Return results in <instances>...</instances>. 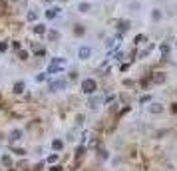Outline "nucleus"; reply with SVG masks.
<instances>
[{
  "label": "nucleus",
  "instance_id": "nucleus-1",
  "mask_svg": "<svg viewBox=\"0 0 177 171\" xmlns=\"http://www.w3.org/2000/svg\"><path fill=\"white\" fill-rule=\"evenodd\" d=\"M80 88H82L84 94H94V92L98 90V82L94 80V78H84L82 84H80Z\"/></svg>",
  "mask_w": 177,
  "mask_h": 171
},
{
  "label": "nucleus",
  "instance_id": "nucleus-2",
  "mask_svg": "<svg viewBox=\"0 0 177 171\" xmlns=\"http://www.w3.org/2000/svg\"><path fill=\"white\" fill-rule=\"evenodd\" d=\"M66 86H68L66 80H56V82H50L48 90H50V92H60V90H64Z\"/></svg>",
  "mask_w": 177,
  "mask_h": 171
},
{
  "label": "nucleus",
  "instance_id": "nucleus-3",
  "mask_svg": "<svg viewBox=\"0 0 177 171\" xmlns=\"http://www.w3.org/2000/svg\"><path fill=\"white\" fill-rule=\"evenodd\" d=\"M90 56H92V48L90 46H82L80 50H78V58H80V60H88Z\"/></svg>",
  "mask_w": 177,
  "mask_h": 171
},
{
  "label": "nucleus",
  "instance_id": "nucleus-4",
  "mask_svg": "<svg viewBox=\"0 0 177 171\" xmlns=\"http://www.w3.org/2000/svg\"><path fill=\"white\" fill-rule=\"evenodd\" d=\"M50 66H54V68H64V66H66V58H52Z\"/></svg>",
  "mask_w": 177,
  "mask_h": 171
},
{
  "label": "nucleus",
  "instance_id": "nucleus-5",
  "mask_svg": "<svg viewBox=\"0 0 177 171\" xmlns=\"http://www.w3.org/2000/svg\"><path fill=\"white\" fill-rule=\"evenodd\" d=\"M149 111H151V114H161L163 111V105L161 104H157V102H153V104H149Z\"/></svg>",
  "mask_w": 177,
  "mask_h": 171
},
{
  "label": "nucleus",
  "instance_id": "nucleus-6",
  "mask_svg": "<svg viewBox=\"0 0 177 171\" xmlns=\"http://www.w3.org/2000/svg\"><path fill=\"white\" fill-rule=\"evenodd\" d=\"M48 40L50 42H58L60 40V32L58 30H48Z\"/></svg>",
  "mask_w": 177,
  "mask_h": 171
},
{
  "label": "nucleus",
  "instance_id": "nucleus-7",
  "mask_svg": "<svg viewBox=\"0 0 177 171\" xmlns=\"http://www.w3.org/2000/svg\"><path fill=\"white\" fill-rule=\"evenodd\" d=\"M24 90H26L24 82H16V84H14V94H22Z\"/></svg>",
  "mask_w": 177,
  "mask_h": 171
},
{
  "label": "nucleus",
  "instance_id": "nucleus-8",
  "mask_svg": "<svg viewBox=\"0 0 177 171\" xmlns=\"http://www.w3.org/2000/svg\"><path fill=\"white\" fill-rule=\"evenodd\" d=\"M10 141H16V139H22V131H20V129H14V131L10 133Z\"/></svg>",
  "mask_w": 177,
  "mask_h": 171
},
{
  "label": "nucleus",
  "instance_id": "nucleus-9",
  "mask_svg": "<svg viewBox=\"0 0 177 171\" xmlns=\"http://www.w3.org/2000/svg\"><path fill=\"white\" fill-rule=\"evenodd\" d=\"M151 18L157 22V20H161V10L159 8H153V12H151Z\"/></svg>",
  "mask_w": 177,
  "mask_h": 171
},
{
  "label": "nucleus",
  "instance_id": "nucleus-10",
  "mask_svg": "<svg viewBox=\"0 0 177 171\" xmlns=\"http://www.w3.org/2000/svg\"><path fill=\"white\" fill-rule=\"evenodd\" d=\"M78 10H80V12H90V4H88V2H80V4H78Z\"/></svg>",
  "mask_w": 177,
  "mask_h": 171
},
{
  "label": "nucleus",
  "instance_id": "nucleus-11",
  "mask_svg": "<svg viewBox=\"0 0 177 171\" xmlns=\"http://www.w3.org/2000/svg\"><path fill=\"white\" fill-rule=\"evenodd\" d=\"M56 14H58V8H50L48 12H46V18L52 20V18H56Z\"/></svg>",
  "mask_w": 177,
  "mask_h": 171
},
{
  "label": "nucleus",
  "instance_id": "nucleus-12",
  "mask_svg": "<svg viewBox=\"0 0 177 171\" xmlns=\"http://www.w3.org/2000/svg\"><path fill=\"white\" fill-rule=\"evenodd\" d=\"M34 32L36 34H44L46 32V26H44V24H36V26H34Z\"/></svg>",
  "mask_w": 177,
  "mask_h": 171
},
{
  "label": "nucleus",
  "instance_id": "nucleus-13",
  "mask_svg": "<svg viewBox=\"0 0 177 171\" xmlns=\"http://www.w3.org/2000/svg\"><path fill=\"white\" fill-rule=\"evenodd\" d=\"M52 147H54V149H56V151H60V149H62V147H64V143H62V141H60V139H54V141H52Z\"/></svg>",
  "mask_w": 177,
  "mask_h": 171
},
{
  "label": "nucleus",
  "instance_id": "nucleus-14",
  "mask_svg": "<svg viewBox=\"0 0 177 171\" xmlns=\"http://www.w3.org/2000/svg\"><path fill=\"white\" fill-rule=\"evenodd\" d=\"M18 58L22 60V62H24V60H28V52H26V50H18Z\"/></svg>",
  "mask_w": 177,
  "mask_h": 171
},
{
  "label": "nucleus",
  "instance_id": "nucleus-15",
  "mask_svg": "<svg viewBox=\"0 0 177 171\" xmlns=\"http://www.w3.org/2000/svg\"><path fill=\"white\" fill-rule=\"evenodd\" d=\"M2 163H4L6 167H10V165H12V159H10L8 155H2Z\"/></svg>",
  "mask_w": 177,
  "mask_h": 171
},
{
  "label": "nucleus",
  "instance_id": "nucleus-16",
  "mask_svg": "<svg viewBox=\"0 0 177 171\" xmlns=\"http://www.w3.org/2000/svg\"><path fill=\"white\" fill-rule=\"evenodd\" d=\"M38 18V12H36V10H30L28 12V20H36Z\"/></svg>",
  "mask_w": 177,
  "mask_h": 171
},
{
  "label": "nucleus",
  "instance_id": "nucleus-17",
  "mask_svg": "<svg viewBox=\"0 0 177 171\" xmlns=\"http://www.w3.org/2000/svg\"><path fill=\"white\" fill-rule=\"evenodd\" d=\"M159 52L161 54H169V46L167 44H161V46H159Z\"/></svg>",
  "mask_w": 177,
  "mask_h": 171
},
{
  "label": "nucleus",
  "instance_id": "nucleus-18",
  "mask_svg": "<svg viewBox=\"0 0 177 171\" xmlns=\"http://www.w3.org/2000/svg\"><path fill=\"white\" fill-rule=\"evenodd\" d=\"M129 26H131V24H129L127 20H121V22H120V28H121V30H127Z\"/></svg>",
  "mask_w": 177,
  "mask_h": 171
},
{
  "label": "nucleus",
  "instance_id": "nucleus-19",
  "mask_svg": "<svg viewBox=\"0 0 177 171\" xmlns=\"http://www.w3.org/2000/svg\"><path fill=\"white\" fill-rule=\"evenodd\" d=\"M153 80H155V82L159 84V82H163V80H165V76H163V74H157V76H153Z\"/></svg>",
  "mask_w": 177,
  "mask_h": 171
},
{
  "label": "nucleus",
  "instance_id": "nucleus-20",
  "mask_svg": "<svg viewBox=\"0 0 177 171\" xmlns=\"http://www.w3.org/2000/svg\"><path fill=\"white\" fill-rule=\"evenodd\" d=\"M8 50V42H0V52H6Z\"/></svg>",
  "mask_w": 177,
  "mask_h": 171
},
{
  "label": "nucleus",
  "instance_id": "nucleus-21",
  "mask_svg": "<svg viewBox=\"0 0 177 171\" xmlns=\"http://www.w3.org/2000/svg\"><path fill=\"white\" fill-rule=\"evenodd\" d=\"M74 32H76L78 36H80V34H84V26H76V28H74Z\"/></svg>",
  "mask_w": 177,
  "mask_h": 171
},
{
  "label": "nucleus",
  "instance_id": "nucleus-22",
  "mask_svg": "<svg viewBox=\"0 0 177 171\" xmlns=\"http://www.w3.org/2000/svg\"><path fill=\"white\" fill-rule=\"evenodd\" d=\"M58 161V155H50L48 157V163H56Z\"/></svg>",
  "mask_w": 177,
  "mask_h": 171
},
{
  "label": "nucleus",
  "instance_id": "nucleus-23",
  "mask_svg": "<svg viewBox=\"0 0 177 171\" xmlns=\"http://www.w3.org/2000/svg\"><path fill=\"white\" fill-rule=\"evenodd\" d=\"M84 153H86V149H84V147H78V151H76V155H78V157L84 155Z\"/></svg>",
  "mask_w": 177,
  "mask_h": 171
},
{
  "label": "nucleus",
  "instance_id": "nucleus-24",
  "mask_svg": "<svg viewBox=\"0 0 177 171\" xmlns=\"http://www.w3.org/2000/svg\"><path fill=\"white\" fill-rule=\"evenodd\" d=\"M90 105H92V108H96V105H98V100H96V98H92V100H90Z\"/></svg>",
  "mask_w": 177,
  "mask_h": 171
},
{
  "label": "nucleus",
  "instance_id": "nucleus-25",
  "mask_svg": "<svg viewBox=\"0 0 177 171\" xmlns=\"http://www.w3.org/2000/svg\"><path fill=\"white\" fill-rule=\"evenodd\" d=\"M143 40H147V38H145V36H137V38H135V42H137V44H141Z\"/></svg>",
  "mask_w": 177,
  "mask_h": 171
},
{
  "label": "nucleus",
  "instance_id": "nucleus-26",
  "mask_svg": "<svg viewBox=\"0 0 177 171\" xmlns=\"http://www.w3.org/2000/svg\"><path fill=\"white\" fill-rule=\"evenodd\" d=\"M50 171H62V167H60V165H52V167H50Z\"/></svg>",
  "mask_w": 177,
  "mask_h": 171
},
{
  "label": "nucleus",
  "instance_id": "nucleus-27",
  "mask_svg": "<svg viewBox=\"0 0 177 171\" xmlns=\"http://www.w3.org/2000/svg\"><path fill=\"white\" fill-rule=\"evenodd\" d=\"M36 80H38V82H44V80H46V76H44V74H38V78H36Z\"/></svg>",
  "mask_w": 177,
  "mask_h": 171
},
{
  "label": "nucleus",
  "instance_id": "nucleus-28",
  "mask_svg": "<svg viewBox=\"0 0 177 171\" xmlns=\"http://www.w3.org/2000/svg\"><path fill=\"white\" fill-rule=\"evenodd\" d=\"M171 111H173V114H177V104H173V105H171Z\"/></svg>",
  "mask_w": 177,
  "mask_h": 171
},
{
  "label": "nucleus",
  "instance_id": "nucleus-29",
  "mask_svg": "<svg viewBox=\"0 0 177 171\" xmlns=\"http://www.w3.org/2000/svg\"><path fill=\"white\" fill-rule=\"evenodd\" d=\"M48 2H52V0H48Z\"/></svg>",
  "mask_w": 177,
  "mask_h": 171
}]
</instances>
